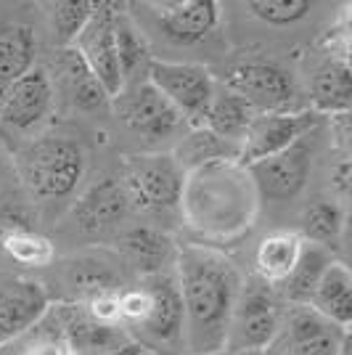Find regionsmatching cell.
<instances>
[{
    "label": "cell",
    "instance_id": "obj_1",
    "mask_svg": "<svg viewBox=\"0 0 352 355\" xmlns=\"http://www.w3.org/2000/svg\"><path fill=\"white\" fill-rule=\"evenodd\" d=\"M173 273L183 302L186 353L222 355L244 276L209 244H177Z\"/></svg>",
    "mask_w": 352,
    "mask_h": 355
},
{
    "label": "cell",
    "instance_id": "obj_2",
    "mask_svg": "<svg viewBox=\"0 0 352 355\" xmlns=\"http://www.w3.org/2000/svg\"><path fill=\"white\" fill-rule=\"evenodd\" d=\"M177 207L183 220L204 241L228 244L254 225L260 199L247 167L228 157L186 173Z\"/></svg>",
    "mask_w": 352,
    "mask_h": 355
},
{
    "label": "cell",
    "instance_id": "obj_3",
    "mask_svg": "<svg viewBox=\"0 0 352 355\" xmlns=\"http://www.w3.org/2000/svg\"><path fill=\"white\" fill-rule=\"evenodd\" d=\"M14 164L35 199H64L82 183L88 151L72 135H40L16 151Z\"/></svg>",
    "mask_w": 352,
    "mask_h": 355
},
{
    "label": "cell",
    "instance_id": "obj_4",
    "mask_svg": "<svg viewBox=\"0 0 352 355\" xmlns=\"http://www.w3.org/2000/svg\"><path fill=\"white\" fill-rule=\"evenodd\" d=\"M148 292V313L141 324L127 329L130 342L143 353L186 355V329H183V302L175 273L167 268L159 273L138 276Z\"/></svg>",
    "mask_w": 352,
    "mask_h": 355
},
{
    "label": "cell",
    "instance_id": "obj_5",
    "mask_svg": "<svg viewBox=\"0 0 352 355\" xmlns=\"http://www.w3.org/2000/svg\"><path fill=\"white\" fill-rule=\"evenodd\" d=\"M283 300L273 284L254 273L241 282L228 326L225 353H267L283 321Z\"/></svg>",
    "mask_w": 352,
    "mask_h": 355
},
{
    "label": "cell",
    "instance_id": "obj_6",
    "mask_svg": "<svg viewBox=\"0 0 352 355\" xmlns=\"http://www.w3.org/2000/svg\"><path fill=\"white\" fill-rule=\"evenodd\" d=\"M119 183L138 212H167L177 209L186 183V170L167 151H148L125 157Z\"/></svg>",
    "mask_w": 352,
    "mask_h": 355
},
{
    "label": "cell",
    "instance_id": "obj_7",
    "mask_svg": "<svg viewBox=\"0 0 352 355\" xmlns=\"http://www.w3.org/2000/svg\"><path fill=\"white\" fill-rule=\"evenodd\" d=\"M146 83L154 85L173 104L188 128H199L206 109L218 93V80L204 64L188 61L151 59L146 69Z\"/></svg>",
    "mask_w": 352,
    "mask_h": 355
},
{
    "label": "cell",
    "instance_id": "obj_8",
    "mask_svg": "<svg viewBox=\"0 0 352 355\" xmlns=\"http://www.w3.org/2000/svg\"><path fill=\"white\" fill-rule=\"evenodd\" d=\"M347 342L350 329H342L334 321L323 318L310 305H286L270 350L276 355H342V347Z\"/></svg>",
    "mask_w": 352,
    "mask_h": 355
},
{
    "label": "cell",
    "instance_id": "obj_9",
    "mask_svg": "<svg viewBox=\"0 0 352 355\" xmlns=\"http://www.w3.org/2000/svg\"><path fill=\"white\" fill-rule=\"evenodd\" d=\"M220 85L241 96L257 114L294 112V104H297V85L292 74L281 69L279 64H267V61L236 64L222 74Z\"/></svg>",
    "mask_w": 352,
    "mask_h": 355
},
{
    "label": "cell",
    "instance_id": "obj_10",
    "mask_svg": "<svg viewBox=\"0 0 352 355\" xmlns=\"http://www.w3.org/2000/svg\"><path fill=\"white\" fill-rule=\"evenodd\" d=\"M112 106L132 133L146 141H164L186 128V119L146 80L127 83L117 98H112Z\"/></svg>",
    "mask_w": 352,
    "mask_h": 355
},
{
    "label": "cell",
    "instance_id": "obj_11",
    "mask_svg": "<svg viewBox=\"0 0 352 355\" xmlns=\"http://www.w3.org/2000/svg\"><path fill=\"white\" fill-rule=\"evenodd\" d=\"M119 3H103L93 11L88 24L74 37L72 51L82 59L93 77L101 83V88L109 93V98H117L119 90L125 88V80L119 72L117 48H114V14Z\"/></svg>",
    "mask_w": 352,
    "mask_h": 355
},
{
    "label": "cell",
    "instance_id": "obj_12",
    "mask_svg": "<svg viewBox=\"0 0 352 355\" xmlns=\"http://www.w3.org/2000/svg\"><path fill=\"white\" fill-rule=\"evenodd\" d=\"M318 128V114L310 109H294V112H265L252 119L249 130L238 144V162L254 164L273 157L292 144L308 138Z\"/></svg>",
    "mask_w": 352,
    "mask_h": 355
},
{
    "label": "cell",
    "instance_id": "obj_13",
    "mask_svg": "<svg viewBox=\"0 0 352 355\" xmlns=\"http://www.w3.org/2000/svg\"><path fill=\"white\" fill-rule=\"evenodd\" d=\"M313 170V146L308 138L297 141L273 157H265L260 162L247 164L254 191L260 202H292L297 199Z\"/></svg>",
    "mask_w": 352,
    "mask_h": 355
},
{
    "label": "cell",
    "instance_id": "obj_14",
    "mask_svg": "<svg viewBox=\"0 0 352 355\" xmlns=\"http://www.w3.org/2000/svg\"><path fill=\"white\" fill-rule=\"evenodd\" d=\"M51 295L43 282L0 270V345L24 337L45 318Z\"/></svg>",
    "mask_w": 352,
    "mask_h": 355
},
{
    "label": "cell",
    "instance_id": "obj_15",
    "mask_svg": "<svg viewBox=\"0 0 352 355\" xmlns=\"http://www.w3.org/2000/svg\"><path fill=\"white\" fill-rule=\"evenodd\" d=\"M45 318L61 334V340L67 342L72 355L106 353V350H117L130 342L122 326L98 324L96 318H90L80 302H67V300L56 302V305L51 302Z\"/></svg>",
    "mask_w": 352,
    "mask_h": 355
},
{
    "label": "cell",
    "instance_id": "obj_16",
    "mask_svg": "<svg viewBox=\"0 0 352 355\" xmlns=\"http://www.w3.org/2000/svg\"><path fill=\"white\" fill-rule=\"evenodd\" d=\"M132 212L130 199L122 189L119 178L101 175L93 180L72 207L74 228L82 231L85 236H106L117 231Z\"/></svg>",
    "mask_w": 352,
    "mask_h": 355
},
{
    "label": "cell",
    "instance_id": "obj_17",
    "mask_svg": "<svg viewBox=\"0 0 352 355\" xmlns=\"http://www.w3.org/2000/svg\"><path fill=\"white\" fill-rule=\"evenodd\" d=\"M56 101V93L51 85L48 69L32 67L16 83L8 85L0 101V125L11 133H27L35 125H40Z\"/></svg>",
    "mask_w": 352,
    "mask_h": 355
},
{
    "label": "cell",
    "instance_id": "obj_18",
    "mask_svg": "<svg viewBox=\"0 0 352 355\" xmlns=\"http://www.w3.org/2000/svg\"><path fill=\"white\" fill-rule=\"evenodd\" d=\"M159 32L175 45L202 43L220 21V3L215 0H164L148 3Z\"/></svg>",
    "mask_w": 352,
    "mask_h": 355
},
{
    "label": "cell",
    "instance_id": "obj_19",
    "mask_svg": "<svg viewBox=\"0 0 352 355\" xmlns=\"http://www.w3.org/2000/svg\"><path fill=\"white\" fill-rule=\"evenodd\" d=\"M61 276L67 289L72 292L67 302H85L90 297L103 292H122L127 286L122 273V260L106 250L72 254L69 260H64Z\"/></svg>",
    "mask_w": 352,
    "mask_h": 355
},
{
    "label": "cell",
    "instance_id": "obj_20",
    "mask_svg": "<svg viewBox=\"0 0 352 355\" xmlns=\"http://www.w3.org/2000/svg\"><path fill=\"white\" fill-rule=\"evenodd\" d=\"M48 77H51L53 93H61L80 112H101L106 106H112L109 93L101 88V83L93 77V72L72 48H56L53 74L48 72Z\"/></svg>",
    "mask_w": 352,
    "mask_h": 355
},
{
    "label": "cell",
    "instance_id": "obj_21",
    "mask_svg": "<svg viewBox=\"0 0 352 355\" xmlns=\"http://www.w3.org/2000/svg\"><path fill=\"white\" fill-rule=\"evenodd\" d=\"M175 239L154 225H135L117 236V257L141 276L167 270L175 263Z\"/></svg>",
    "mask_w": 352,
    "mask_h": 355
},
{
    "label": "cell",
    "instance_id": "obj_22",
    "mask_svg": "<svg viewBox=\"0 0 352 355\" xmlns=\"http://www.w3.org/2000/svg\"><path fill=\"white\" fill-rule=\"evenodd\" d=\"M323 318L334 321L342 329H350L352 324V270L344 260L334 257L323 276L315 284V292L308 302Z\"/></svg>",
    "mask_w": 352,
    "mask_h": 355
},
{
    "label": "cell",
    "instance_id": "obj_23",
    "mask_svg": "<svg viewBox=\"0 0 352 355\" xmlns=\"http://www.w3.org/2000/svg\"><path fill=\"white\" fill-rule=\"evenodd\" d=\"M310 104H313L310 112H315V114H328V117L350 114L352 74L350 61L344 56L331 59L310 80Z\"/></svg>",
    "mask_w": 352,
    "mask_h": 355
},
{
    "label": "cell",
    "instance_id": "obj_24",
    "mask_svg": "<svg viewBox=\"0 0 352 355\" xmlns=\"http://www.w3.org/2000/svg\"><path fill=\"white\" fill-rule=\"evenodd\" d=\"M254 117H257V112L241 96H236V93L225 90L222 85H218V93H215V98H212V104L206 109L199 128H204L212 135H218L220 141L238 148L241 138L247 135Z\"/></svg>",
    "mask_w": 352,
    "mask_h": 355
},
{
    "label": "cell",
    "instance_id": "obj_25",
    "mask_svg": "<svg viewBox=\"0 0 352 355\" xmlns=\"http://www.w3.org/2000/svg\"><path fill=\"white\" fill-rule=\"evenodd\" d=\"M299 228H302V234H299L302 241L323 247V250H328L334 254L342 247L344 228H347V215H344L342 202L323 199V196L321 199H313L308 207L302 209Z\"/></svg>",
    "mask_w": 352,
    "mask_h": 355
},
{
    "label": "cell",
    "instance_id": "obj_26",
    "mask_svg": "<svg viewBox=\"0 0 352 355\" xmlns=\"http://www.w3.org/2000/svg\"><path fill=\"white\" fill-rule=\"evenodd\" d=\"M302 244L305 241L294 231L267 234L257 244V252H254V276L267 284H273V286H279L292 273V268L297 266Z\"/></svg>",
    "mask_w": 352,
    "mask_h": 355
},
{
    "label": "cell",
    "instance_id": "obj_27",
    "mask_svg": "<svg viewBox=\"0 0 352 355\" xmlns=\"http://www.w3.org/2000/svg\"><path fill=\"white\" fill-rule=\"evenodd\" d=\"M0 247L3 252L24 268H48L56 260L53 241L32 228L30 223H8L0 228Z\"/></svg>",
    "mask_w": 352,
    "mask_h": 355
},
{
    "label": "cell",
    "instance_id": "obj_28",
    "mask_svg": "<svg viewBox=\"0 0 352 355\" xmlns=\"http://www.w3.org/2000/svg\"><path fill=\"white\" fill-rule=\"evenodd\" d=\"M331 260H334V254L328 250L315 247V244H302L297 266L276 286V292L283 300V305H308L313 292H315V284H318V279L323 276V270H326V266Z\"/></svg>",
    "mask_w": 352,
    "mask_h": 355
},
{
    "label": "cell",
    "instance_id": "obj_29",
    "mask_svg": "<svg viewBox=\"0 0 352 355\" xmlns=\"http://www.w3.org/2000/svg\"><path fill=\"white\" fill-rule=\"evenodd\" d=\"M37 40L27 24L0 21V83L11 85L35 67Z\"/></svg>",
    "mask_w": 352,
    "mask_h": 355
},
{
    "label": "cell",
    "instance_id": "obj_30",
    "mask_svg": "<svg viewBox=\"0 0 352 355\" xmlns=\"http://www.w3.org/2000/svg\"><path fill=\"white\" fill-rule=\"evenodd\" d=\"M114 48H117V61H119V72L125 85L135 83L138 74H146L148 64H151V48L148 40L143 37V32L138 30V24L130 19V14L122 11V6H117V14H114Z\"/></svg>",
    "mask_w": 352,
    "mask_h": 355
},
{
    "label": "cell",
    "instance_id": "obj_31",
    "mask_svg": "<svg viewBox=\"0 0 352 355\" xmlns=\"http://www.w3.org/2000/svg\"><path fill=\"white\" fill-rule=\"evenodd\" d=\"M173 157H175L177 164L186 173H191L196 167H202L206 162H215V159H228V157L236 159L238 157V148L220 141L218 135H212L204 128H191V133L183 138V144H180V148H177Z\"/></svg>",
    "mask_w": 352,
    "mask_h": 355
},
{
    "label": "cell",
    "instance_id": "obj_32",
    "mask_svg": "<svg viewBox=\"0 0 352 355\" xmlns=\"http://www.w3.org/2000/svg\"><path fill=\"white\" fill-rule=\"evenodd\" d=\"M98 8L96 0H59L48 6V21L53 30L56 48H72L74 37L88 24L93 11Z\"/></svg>",
    "mask_w": 352,
    "mask_h": 355
},
{
    "label": "cell",
    "instance_id": "obj_33",
    "mask_svg": "<svg viewBox=\"0 0 352 355\" xmlns=\"http://www.w3.org/2000/svg\"><path fill=\"white\" fill-rule=\"evenodd\" d=\"M247 11L270 27H289L310 14L308 0H249Z\"/></svg>",
    "mask_w": 352,
    "mask_h": 355
},
{
    "label": "cell",
    "instance_id": "obj_34",
    "mask_svg": "<svg viewBox=\"0 0 352 355\" xmlns=\"http://www.w3.org/2000/svg\"><path fill=\"white\" fill-rule=\"evenodd\" d=\"M24 337H27V342H24L21 355H72V350L67 347V342L61 340L59 331L48 324V318H43Z\"/></svg>",
    "mask_w": 352,
    "mask_h": 355
},
{
    "label": "cell",
    "instance_id": "obj_35",
    "mask_svg": "<svg viewBox=\"0 0 352 355\" xmlns=\"http://www.w3.org/2000/svg\"><path fill=\"white\" fill-rule=\"evenodd\" d=\"M331 186L342 199H347V193H350V159L347 157L339 159V164L331 170Z\"/></svg>",
    "mask_w": 352,
    "mask_h": 355
},
{
    "label": "cell",
    "instance_id": "obj_36",
    "mask_svg": "<svg viewBox=\"0 0 352 355\" xmlns=\"http://www.w3.org/2000/svg\"><path fill=\"white\" fill-rule=\"evenodd\" d=\"M90 355H143V350L135 345V342H127L117 350H106V353H90Z\"/></svg>",
    "mask_w": 352,
    "mask_h": 355
},
{
    "label": "cell",
    "instance_id": "obj_37",
    "mask_svg": "<svg viewBox=\"0 0 352 355\" xmlns=\"http://www.w3.org/2000/svg\"><path fill=\"white\" fill-rule=\"evenodd\" d=\"M228 355H267V353H228Z\"/></svg>",
    "mask_w": 352,
    "mask_h": 355
},
{
    "label": "cell",
    "instance_id": "obj_38",
    "mask_svg": "<svg viewBox=\"0 0 352 355\" xmlns=\"http://www.w3.org/2000/svg\"><path fill=\"white\" fill-rule=\"evenodd\" d=\"M0 347H3V345H0Z\"/></svg>",
    "mask_w": 352,
    "mask_h": 355
}]
</instances>
